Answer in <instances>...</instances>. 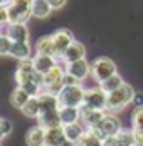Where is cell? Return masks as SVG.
Instances as JSON below:
<instances>
[{
	"label": "cell",
	"mask_w": 143,
	"mask_h": 146,
	"mask_svg": "<svg viewBox=\"0 0 143 146\" xmlns=\"http://www.w3.org/2000/svg\"><path fill=\"white\" fill-rule=\"evenodd\" d=\"M65 128V135H67V141H73V143H76L80 137L85 133L83 130V126H80L78 123H71V125H64Z\"/></svg>",
	"instance_id": "cb8c5ba5"
},
{
	"label": "cell",
	"mask_w": 143,
	"mask_h": 146,
	"mask_svg": "<svg viewBox=\"0 0 143 146\" xmlns=\"http://www.w3.org/2000/svg\"><path fill=\"white\" fill-rule=\"evenodd\" d=\"M82 117L78 106H60V119L62 125H71V123H78V119Z\"/></svg>",
	"instance_id": "9a60e30c"
},
{
	"label": "cell",
	"mask_w": 143,
	"mask_h": 146,
	"mask_svg": "<svg viewBox=\"0 0 143 146\" xmlns=\"http://www.w3.org/2000/svg\"><path fill=\"white\" fill-rule=\"evenodd\" d=\"M38 119V126H42L44 130H49L53 126L62 125L60 119V108L58 110H49V112H40V115L36 117Z\"/></svg>",
	"instance_id": "9c48e42d"
},
{
	"label": "cell",
	"mask_w": 143,
	"mask_h": 146,
	"mask_svg": "<svg viewBox=\"0 0 143 146\" xmlns=\"http://www.w3.org/2000/svg\"><path fill=\"white\" fill-rule=\"evenodd\" d=\"M67 72L69 74H73L76 80H85L87 78V74L89 72H93L91 70V65L85 61V58L83 60H78V61H71V63H67Z\"/></svg>",
	"instance_id": "30bf717a"
},
{
	"label": "cell",
	"mask_w": 143,
	"mask_h": 146,
	"mask_svg": "<svg viewBox=\"0 0 143 146\" xmlns=\"http://www.w3.org/2000/svg\"><path fill=\"white\" fill-rule=\"evenodd\" d=\"M107 98H109V94L103 90V88H93V90L85 92L82 105H87V106H93V108L103 110V108H107Z\"/></svg>",
	"instance_id": "5b68a950"
},
{
	"label": "cell",
	"mask_w": 143,
	"mask_h": 146,
	"mask_svg": "<svg viewBox=\"0 0 143 146\" xmlns=\"http://www.w3.org/2000/svg\"><path fill=\"white\" fill-rule=\"evenodd\" d=\"M74 146H105V144H103V141H101L93 130H89V132H85L76 143H74Z\"/></svg>",
	"instance_id": "7402d4cb"
},
{
	"label": "cell",
	"mask_w": 143,
	"mask_h": 146,
	"mask_svg": "<svg viewBox=\"0 0 143 146\" xmlns=\"http://www.w3.org/2000/svg\"><path fill=\"white\" fill-rule=\"evenodd\" d=\"M65 141H67V135H65L64 125H58V126H53L49 130H45L44 146H64Z\"/></svg>",
	"instance_id": "52a82bcc"
},
{
	"label": "cell",
	"mask_w": 143,
	"mask_h": 146,
	"mask_svg": "<svg viewBox=\"0 0 143 146\" xmlns=\"http://www.w3.org/2000/svg\"><path fill=\"white\" fill-rule=\"evenodd\" d=\"M103 144L105 146H134L136 141H134L132 132H120L118 135L105 139Z\"/></svg>",
	"instance_id": "7c38bea8"
},
{
	"label": "cell",
	"mask_w": 143,
	"mask_h": 146,
	"mask_svg": "<svg viewBox=\"0 0 143 146\" xmlns=\"http://www.w3.org/2000/svg\"><path fill=\"white\" fill-rule=\"evenodd\" d=\"M64 85H80V80H76L73 74H69V72H65L64 76Z\"/></svg>",
	"instance_id": "4dcf8cb0"
},
{
	"label": "cell",
	"mask_w": 143,
	"mask_h": 146,
	"mask_svg": "<svg viewBox=\"0 0 143 146\" xmlns=\"http://www.w3.org/2000/svg\"><path fill=\"white\" fill-rule=\"evenodd\" d=\"M31 98H33V96L26 90V88L18 87V88H15V90L11 92V96H9V103L13 105L15 108H22V106H24Z\"/></svg>",
	"instance_id": "2e32d148"
},
{
	"label": "cell",
	"mask_w": 143,
	"mask_h": 146,
	"mask_svg": "<svg viewBox=\"0 0 143 146\" xmlns=\"http://www.w3.org/2000/svg\"><path fill=\"white\" fill-rule=\"evenodd\" d=\"M0 125H2V137H7L9 133L13 132V125H11L9 119H5V117H4V119L0 121Z\"/></svg>",
	"instance_id": "83f0119b"
},
{
	"label": "cell",
	"mask_w": 143,
	"mask_h": 146,
	"mask_svg": "<svg viewBox=\"0 0 143 146\" xmlns=\"http://www.w3.org/2000/svg\"><path fill=\"white\" fill-rule=\"evenodd\" d=\"M91 70L96 78V81H105L107 78H111L112 74H116V63L111 58H98L91 65Z\"/></svg>",
	"instance_id": "277c9868"
},
{
	"label": "cell",
	"mask_w": 143,
	"mask_h": 146,
	"mask_svg": "<svg viewBox=\"0 0 143 146\" xmlns=\"http://www.w3.org/2000/svg\"><path fill=\"white\" fill-rule=\"evenodd\" d=\"M80 112H82V119H83V123H85L89 128H94L101 119H103V115H105L103 110L93 108V106H87V105H82V106H80Z\"/></svg>",
	"instance_id": "ba28073f"
},
{
	"label": "cell",
	"mask_w": 143,
	"mask_h": 146,
	"mask_svg": "<svg viewBox=\"0 0 143 146\" xmlns=\"http://www.w3.org/2000/svg\"><path fill=\"white\" fill-rule=\"evenodd\" d=\"M53 42H54V50L56 56H64V52L67 50V47L74 42L73 40V33L69 29H58L56 33H53Z\"/></svg>",
	"instance_id": "8992f818"
},
{
	"label": "cell",
	"mask_w": 143,
	"mask_h": 146,
	"mask_svg": "<svg viewBox=\"0 0 143 146\" xmlns=\"http://www.w3.org/2000/svg\"><path fill=\"white\" fill-rule=\"evenodd\" d=\"M0 22L4 25L9 24V11H7V5L5 4H2V7H0Z\"/></svg>",
	"instance_id": "f546056e"
},
{
	"label": "cell",
	"mask_w": 143,
	"mask_h": 146,
	"mask_svg": "<svg viewBox=\"0 0 143 146\" xmlns=\"http://www.w3.org/2000/svg\"><path fill=\"white\" fill-rule=\"evenodd\" d=\"M31 61H33V67H35L40 74H45V72H49V70L56 65L54 56H47V54H36Z\"/></svg>",
	"instance_id": "8fae6325"
},
{
	"label": "cell",
	"mask_w": 143,
	"mask_h": 146,
	"mask_svg": "<svg viewBox=\"0 0 143 146\" xmlns=\"http://www.w3.org/2000/svg\"><path fill=\"white\" fill-rule=\"evenodd\" d=\"M29 54H31V47H29L27 42H13L9 56H15V58H18V60H27Z\"/></svg>",
	"instance_id": "ffe728a7"
},
{
	"label": "cell",
	"mask_w": 143,
	"mask_h": 146,
	"mask_svg": "<svg viewBox=\"0 0 143 146\" xmlns=\"http://www.w3.org/2000/svg\"><path fill=\"white\" fill-rule=\"evenodd\" d=\"M130 101H134V88L123 83L120 88L109 92V98H107V110L109 112H120L127 106Z\"/></svg>",
	"instance_id": "6da1fadb"
},
{
	"label": "cell",
	"mask_w": 143,
	"mask_h": 146,
	"mask_svg": "<svg viewBox=\"0 0 143 146\" xmlns=\"http://www.w3.org/2000/svg\"><path fill=\"white\" fill-rule=\"evenodd\" d=\"M47 2L51 4L53 9H60V7H64V5L67 4V0H47Z\"/></svg>",
	"instance_id": "1f68e13d"
},
{
	"label": "cell",
	"mask_w": 143,
	"mask_h": 146,
	"mask_svg": "<svg viewBox=\"0 0 143 146\" xmlns=\"http://www.w3.org/2000/svg\"><path fill=\"white\" fill-rule=\"evenodd\" d=\"M64 76H65L64 69L58 67V65H54L49 72L44 74V87H51V85H56V83H64Z\"/></svg>",
	"instance_id": "ac0fdd59"
},
{
	"label": "cell",
	"mask_w": 143,
	"mask_h": 146,
	"mask_svg": "<svg viewBox=\"0 0 143 146\" xmlns=\"http://www.w3.org/2000/svg\"><path fill=\"white\" fill-rule=\"evenodd\" d=\"M85 90L80 85H65L64 90L58 94L60 106H82Z\"/></svg>",
	"instance_id": "3957f363"
},
{
	"label": "cell",
	"mask_w": 143,
	"mask_h": 146,
	"mask_svg": "<svg viewBox=\"0 0 143 146\" xmlns=\"http://www.w3.org/2000/svg\"><path fill=\"white\" fill-rule=\"evenodd\" d=\"M5 35H7L13 42H27V38H29V31H27L26 24H9Z\"/></svg>",
	"instance_id": "5bb4252c"
},
{
	"label": "cell",
	"mask_w": 143,
	"mask_h": 146,
	"mask_svg": "<svg viewBox=\"0 0 143 146\" xmlns=\"http://www.w3.org/2000/svg\"><path fill=\"white\" fill-rule=\"evenodd\" d=\"M36 52L38 54H47V56H56L53 36H42L36 42Z\"/></svg>",
	"instance_id": "44dd1931"
},
{
	"label": "cell",
	"mask_w": 143,
	"mask_h": 146,
	"mask_svg": "<svg viewBox=\"0 0 143 146\" xmlns=\"http://www.w3.org/2000/svg\"><path fill=\"white\" fill-rule=\"evenodd\" d=\"M122 85H123V80L118 74H112L111 78H107L105 81H100V88H103L107 94L112 92V90H116V88H120Z\"/></svg>",
	"instance_id": "d4e9b609"
},
{
	"label": "cell",
	"mask_w": 143,
	"mask_h": 146,
	"mask_svg": "<svg viewBox=\"0 0 143 146\" xmlns=\"http://www.w3.org/2000/svg\"><path fill=\"white\" fill-rule=\"evenodd\" d=\"M44 141H45V130L42 126H35L26 133L27 146H44Z\"/></svg>",
	"instance_id": "e0dca14e"
},
{
	"label": "cell",
	"mask_w": 143,
	"mask_h": 146,
	"mask_svg": "<svg viewBox=\"0 0 143 146\" xmlns=\"http://www.w3.org/2000/svg\"><path fill=\"white\" fill-rule=\"evenodd\" d=\"M9 2V0H2V4H7Z\"/></svg>",
	"instance_id": "d6a6232c"
},
{
	"label": "cell",
	"mask_w": 143,
	"mask_h": 146,
	"mask_svg": "<svg viewBox=\"0 0 143 146\" xmlns=\"http://www.w3.org/2000/svg\"><path fill=\"white\" fill-rule=\"evenodd\" d=\"M132 135H134L136 146H143V128H132Z\"/></svg>",
	"instance_id": "f1b7e54d"
},
{
	"label": "cell",
	"mask_w": 143,
	"mask_h": 146,
	"mask_svg": "<svg viewBox=\"0 0 143 146\" xmlns=\"http://www.w3.org/2000/svg\"><path fill=\"white\" fill-rule=\"evenodd\" d=\"M91 130H93L101 141H105V139L114 137V135H118V133L122 132V123H120V119L114 117V115H103V119H101L94 128H91Z\"/></svg>",
	"instance_id": "7a4b0ae2"
},
{
	"label": "cell",
	"mask_w": 143,
	"mask_h": 146,
	"mask_svg": "<svg viewBox=\"0 0 143 146\" xmlns=\"http://www.w3.org/2000/svg\"><path fill=\"white\" fill-rule=\"evenodd\" d=\"M31 11H33V16L35 18H47L51 15V4L47 0H33V5H31Z\"/></svg>",
	"instance_id": "d6986e66"
},
{
	"label": "cell",
	"mask_w": 143,
	"mask_h": 146,
	"mask_svg": "<svg viewBox=\"0 0 143 146\" xmlns=\"http://www.w3.org/2000/svg\"><path fill=\"white\" fill-rule=\"evenodd\" d=\"M67 63H71V61H78V60H83L85 58V47L82 45L80 42H73L69 47H67V50L64 52V56H62Z\"/></svg>",
	"instance_id": "4fadbf2b"
},
{
	"label": "cell",
	"mask_w": 143,
	"mask_h": 146,
	"mask_svg": "<svg viewBox=\"0 0 143 146\" xmlns=\"http://www.w3.org/2000/svg\"><path fill=\"white\" fill-rule=\"evenodd\" d=\"M132 125L134 128H143V106H138L132 115Z\"/></svg>",
	"instance_id": "4316f807"
},
{
	"label": "cell",
	"mask_w": 143,
	"mask_h": 146,
	"mask_svg": "<svg viewBox=\"0 0 143 146\" xmlns=\"http://www.w3.org/2000/svg\"><path fill=\"white\" fill-rule=\"evenodd\" d=\"M20 110L24 112V115H27V117H38L40 115V99H38V96H33Z\"/></svg>",
	"instance_id": "603a6c76"
},
{
	"label": "cell",
	"mask_w": 143,
	"mask_h": 146,
	"mask_svg": "<svg viewBox=\"0 0 143 146\" xmlns=\"http://www.w3.org/2000/svg\"><path fill=\"white\" fill-rule=\"evenodd\" d=\"M11 45H13V40H11L7 35H4L0 38V54H9Z\"/></svg>",
	"instance_id": "484cf974"
}]
</instances>
